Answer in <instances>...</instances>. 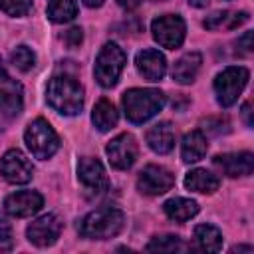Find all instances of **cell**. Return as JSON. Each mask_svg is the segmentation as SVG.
<instances>
[{"label": "cell", "instance_id": "cell-34", "mask_svg": "<svg viewBox=\"0 0 254 254\" xmlns=\"http://www.w3.org/2000/svg\"><path fill=\"white\" fill-rule=\"evenodd\" d=\"M143 0H117V4L123 8V10H135Z\"/></svg>", "mask_w": 254, "mask_h": 254}, {"label": "cell", "instance_id": "cell-4", "mask_svg": "<svg viewBox=\"0 0 254 254\" xmlns=\"http://www.w3.org/2000/svg\"><path fill=\"white\" fill-rule=\"evenodd\" d=\"M24 141L30 153L40 161L54 157L56 151L60 149V137L44 117H38L28 123L24 131Z\"/></svg>", "mask_w": 254, "mask_h": 254}, {"label": "cell", "instance_id": "cell-3", "mask_svg": "<svg viewBox=\"0 0 254 254\" xmlns=\"http://www.w3.org/2000/svg\"><path fill=\"white\" fill-rule=\"evenodd\" d=\"M125 226V214L115 206H101L87 212L79 222V234L89 240H107Z\"/></svg>", "mask_w": 254, "mask_h": 254}, {"label": "cell", "instance_id": "cell-16", "mask_svg": "<svg viewBox=\"0 0 254 254\" xmlns=\"http://www.w3.org/2000/svg\"><path fill=\"white\" fill-rule=\"evenodd\" d=\"M135 65H137V71L147 81H159L167 73V60H165V56L159 50H153V48L141 50L135 56Z\"/></svg>", "mask_w": 254, "mask_h": 254}, {"label": "cell", "instance_id": "cell-2", "mask_svg": "<svg viewBox=\"0 0 254 254\" xmlns=\"http://www.w3.org/2000/svg\"><path fill=\"white\" fill-rule=\"evenodd\" d=\"M165 103H167L165 93L153 87H131L121 97L125 117L135 125H141L151 117H155L165 107Z\"/></svg>", "mask_w": 254, "mask_h": 254}, {"label": "cell", "instance_id": "cell-23", "mask_svg": "<svg viewBox=\"0 0 254 254\" xmlns=\"http://www.w3.org/2000/svg\"><path fill=\"white\" fill-rule=\"evenodd\" d=\"M248 20V14L246 12H230V10H222V12H214L210 16L204 18L202 26L206 30H234L238 26H242L244 22Z\"/></svg>", "mask_w": 254, "mask_h": 254}, {"label": "cell", "instance_id": "cell-22", "mask_svg": "<svg viewBox=\"0 0 254 254\" xmlns=\"http://www.w3.org/2000/svg\"><path fill=\"white\" fill-rule=\"evenodd\" d=\"M91 121H93V125L101 131V133H107V131H111L115 125H117V121H119V113H117V109H115V105L109 101V99H99L97 103H95V107H93V111H91Z\"/></svg>", "mask_w": 254, "mask_h": 254}, {"label": "cell", "instance_id": "cell-6", "mask_svg": "<svg viewBox=\"0 0 254 254\" xmlns=\"http://www.w3.org/2000/svg\"><path fill=\"white\" fill-rule=\"evenodd\" d=\"M22 83L16 81L2 65L0 60V131L8 129L10 123L20 115L24 105Z\"/></svg>", "mask_w": 254, "mask_h": 254}, {"label": "cell", "instance_id": "cell-14", "mask_svg": "<svg viewBox=\"0 0 254 254\" xmlns=\"http://www.w3.org/2000/svg\"><path fill=\"white\" fill-rule=\"evenodd\" d=\"M42 206H44V196L38 190H16L8 194L4 200V210L16 218L32 216Z\"/></svg>", "mask_w": 254, "mask_h": 254}, {"label": "cell", "instance_id": "cell-18", "mask_svg": "<svg viewBox=\"0 0 254 254\" xmlns=\"http://www.w3.org/2000/svg\"><path fill=\"white\" fill-rule=\"evenodd\" d=\"M200 64H202V56L198 52H189V54H183L175 64H173V69H171V75L177 83L181 85H189L196 79L198 75V69H200Z\"/></svg>", "mask_w": 254, "mask_h": 254}, {"label": "cell", "instance_id": "cell-33", "mask_svg": "<svg viewBox=\"0 0 254 254\" xmlns=\"http://www.w3.org/2000/svg\"><path fill=\"white\" fill-rule=\"evenodd\" d=\"M12 248H14L12 236H2V234H0V252H10Z\"/></svg>", "mask_w": 254, "mask_h": 254}, {"label": "cell", "instance_id": "cell-28", "mask_svg": "<svg viewBox=\"0 0 254 254\" xmlns=\"http://www.w3.org/2000/svg\"><path fill=\"white\" fill-rule=\"evenodd\" d=\"M0 10L12 18H22L32 12L30 0H0Z\"/></svg>", "mask_w": 254, "mask_h": 254}, {"label": "cell", "instance_id": "cell-32", "mask_svg": "<svg viewBox=\"0 0 254 254\" xmlns=\"http://www.w3.org/2000/svg\"><path fill=\"white\" fill-rule=\"evenodd\" d=\"M242 117H244L246 125L252 127V105H250V101H246V103L242 105Z\"/></svg>", "mask_w": 254, "mask_h": 254}, {"label": "cell", "instance_id": "cell-11", "mask_svg": "<svg viewBox=\"0 0 254 254\" xmlns=\"http://www.w3.org/2000/svg\"><path fill=\"white\" fill-rule=\"evenodd\" d=\"M60 234H62V220L58 214H52V212L42 214L40 218L32 220L26 228L28 240L38 248L52 246L60 238Z\"/></svg>", "mask_w": 254, "mask_h": 254}, {"label": "cell", "instance_id": "cell-35", "mask_svg": "<svg viewBox=\"0 0 254 254\" xmlns=\"http://www.w3.org/2000/svg\"><path fill=\"white\" fill-rule=\"evenodd\" d=\"M81 2H83L87 8H99V6H101L105 0H81Z\"/></svg>", "mask_w": 254, "mask_h": 254}, {"label": "cell", "instance_id": "cell-31", "mask_svg": "<svg viewBox=\"0 0 254 254\" xmlns=\"http://www.w3.org/2000/svg\"><path fill=\"white\" fill-rule=\"evenodd\" d=\"M236 46L244 52V54H250L252 52V32H244L240 38H238V42H236Z\"/></svg>", "mask_w": 254, "mask_h": 254}, {"label": "cell", "instance_id": "cell-5", "mask_svg": "<svg viewBox=\"0 0 254 254\" xmlns=\"http://www.w3.org/2000/svg\"><path fill=\"white\" fill-rule=\"evenodd\" d=\"M125 64H127V56L119 48V44H115V42L103 44V48L99 50V54L95 58V65H93L95 81L101 87H113L117 83Z\"/></svg>", "mask_w": 254, "mask_h": 254}, {"label": "cell", "instance_id": "cell-21", "mask_svg": "<svg viewBox=\"0 0 254 254\" xmlns=\"http://www.w3.org/2000/svg\"><path fill=\"white\" fill-rule=\"evenodd\" d=\"M163 210H165V214L171 220H175V222H187V220H190L192 216L198 214V202L192 200V198L175 196V198H169L163 204Z\"/></svg>", "mask_w": 254, "mask_h": 254}, {"label": "cell", "instance_id": "cell-20", "mask_svg": "<svg viewBox=\"0 0 254 254\" xmlns=\"http://www.w3.org/2000/svg\"><path fill=\"white\" fill-rule=\"evenodd\" d=\"M208 151V143H206V137L200 129H194L190 133H187L183 137V143H181V157L185 163H196L200 161Z\"/></svg>", "mask_w": 254, "mask_h": 254}, {"label": "cell", "instance_id": "cell-13", "mask_svg": "<svg viewBox=\"0 0 254 254\" xmlns=\"http://www.w3.org/2000/svg\"><path fill=\"white\" fill-rule=\"evenodd\" d=\"M77 179L89 194H101L107 190V173L99 159L95 157H81L77 163Z\"/></svg>", "mask_w": 254, "mask_h": 254}, {"label": "cell", "instance_id": "cell-12", "mask_svg": "<svg viewBox=\"0 0 254 254\" xmlns=\"http://www.w3.org/2000/svg\"><path fill=\"white\" fill-rule=\"evenodd\" d=\"M173 185H175V177L163 165H147L137 177V189L149 196L163 194L171 190Z\"/></svg>", "mask_w": 254, "mask_h": 254}, {"label": "cell", "instance_id": "cell-27", "mask_svg": "<svg viewBox=\"0 0 254 254\" xmlns=\"http://www.w3.org/2000/svg\"><path fill=\"white\" fill-rule=\"evenodd\" d=\"M10 62H12V65H14L16 69H20V71H30V69L36 65V54L32 52V48H28V46L22 44V46H18V48L12 50Z\"/></svg>", "mask_w": 254, "mask_h": 254}, {"label": "cell", "instance_id": "cell-26", "mask_svg": "<svg viewBox=\"0 0 254 254\" xmlns=\"http://www.w3.org/2000/svg\"><path fill=\"white\" fill-rule=\"evenodd\" d=\"M187 246L181 242L179 236L173 234H163V236H153L151 242L147 244L149 252H177V250H185Z\"/></svg>", "mask_w": 254, "mask_h": 254}, {"label": "cell", "instance_id": "cell-15", "mask_svg": "<svg viewBox=\"0 0 254 254\" xmlns=\"http://www.w3.org/2000/svg\"><path fill=\"white\" fill-rule=\"evenodd\" d=\"M214 167L230 177V179H236V177H246L254 171V155L250 151H240V153H224V155H216L212 159Z\"/></svg>", "mask_w": 254, "mask_h": 254}, {"label": "cell", "instance_id": "cell-19", "mask_svg": "<svg viewBox=\"0 0 254 254\" xmlns=\"http://www.w3.org/2000/svg\"><path fill=\"white\" fill-rule=\"evenodd\" d=\"M185 187L192 192L212 194L220 187V179L206 169H192L185 175Z\"/></svg>", "mask_w": 254, "mask_h": 254}, {"label": "cell", "instance_id": "cell-30", "mask_svg": "<svg viewBox=\"0 0 254 254\" xmlns=\"http://www.w3.org/2000/svg\"><path fill=\"white\" fill-rule=\"evenodd\" d=\"M64 42H65L69 48H77V46L83 42V30L77 28V26L69 28V30L64 34Z\"/></svg>", "mask_w": 254, "mask_h": 254}, {"label": "cell", "instance_id": "cell-1", "mask_svg": "<svg viewBox=\"0 0 254 254\" xmlns=\"http://www.w3.org/2000/svg\"><path fill=\"white\" fill-rule=\"evenodd\" d=\"M83 87L71 73H58L46 85L48 105L62 115H77L83 109Z\"/></svg>", "mask_w": 254, "mask_h": 254}, {"label": "cell", "instance_id": "cell-25", "mask_svg": "<svg viewBox=\"0 0 254 254\" xmlns=\"http://www.w3.org/2000/svg\"><path fill=\"white\" fill-rule=\"evenodd\" d=\"M46 14L54 24L71 22L77 16V2L75 0H50Z\"/></svg>", "mask_w": 254, "mask_h": 254}, {"label": "cell", "instance_id": "cell-9", "mask_svg": "<svg viewBox=\"0 0 254 254\" xmlns=\"http://www.w3.org/2000/svg\"><path fill=\"white\" fill-rule=\"evenodd\" d=\"M0 173L10 185H26L34 177V167L20 149H8L0 159Z\"/></svg>", "mask_w": 254, "mask_h": 254}, {"label": "cell", "instance_id": "cell-24", "mask_svg": "<svg viewBox=\"0 0 254 254\" xmlns=\"http://www.w3.org/2000/svg\"><path fill=\"white\" fill-rule=\"evenodd\" d=\"M194 242L204 252H218L222 248V232L212 224L194 226Z\"/></svg>", "mask_w": 254, "mask_h": 254}, {"label": "cell", "instance_id": "cell-8", "mask_svg": "<svg viewBox=\"0 0 254 254\" xmlns=\"http://www.w3.org/2000/svg\"><path fill=\"white\" fill-rule=\"evenodd\" d=\"M151 34L161 48H181L187 36V24L179 14H163L151 22Z\"/></svg>", "mask_w": 254, "mask_h": 254}, {"label": "cell", "instance_id": "cell-7", "mask_svg": "<svg viewBox=\"0 0 254 254\" xmlns=\"http://www.w3.org/2000/svg\"><path fill=\"white\" fill-rule=\"evenodd\" d=\"M250 77V71L242 65H228L214 77V93L216 101L222 107H230L236 103L238 95L246 87Z\"/></svg>", "mask_w": 254, "mask_h": 254}, {"label": "cell", "instance_id": "cell-36", "mask_svg": "<svg viewBox=\"0 0 254 254\" xmlns=\"http://www.w3.org/2000/svg\"><path fill=\"white\" fill-rule=\"evenodd\" d=\"M208 2L210 0H189V4L194 8H204V6H208Z\"/></svg>", "mask_w": 254, "mask_h": 254}, {"label": "cell", "instance_id": "cell-37", "mask_svg": "<svg viewBox=\"0 0 254 254\" xmlns=\"http://www.w3.org/2000/svg\"><path fill=\"white\" fill-rule=\"evenodd\" d=\"M155 2H159V0H155Z\"/></svg>", "mask_w": 254, "mask_h": 254}, {"label": "cell", "instance_id": "cell-10", "mask_svg": "<svg viewBox=\"0 0 254 254\" xmlns=\"http://www.w3.org/2000/svg\"><path fill=\"white\" fill-rule=\"evenodd\" d=\"M105 153L109 157V163L119 169V171H127L135 165L137 157H139V147H137V141L131 133H121L117 137H113L107 147H105Z\"/></svg>", "mask_w": 254, "mask_h": 254}, {"label": "cell", "instance_id": "cell-17", "mask_svg": "<svg viewBox=\"0 0 254 254\" xmlns=\"http://www.w3.org/2000/svg\"><path fill=\"white\" fill-rule=\"evenodd\" d=\"M145 139H147V145L151 147V151H155L157 155H167L175 147V129L169 121H161V123H155L153 127H149Z\"/></svg>", "mask_w": 254, "mask_h": 254}, {"label": "cell", "instance_id": "cell-29", "mask_svg": "<svg viewBox=\"0 0 254 254\" xmlns=\"http://www.w3.org/2000/svg\"><path fill=\"white\" fill-rule=\"evenodd\" d=\"M202 129L210 135H222L230 131V123L226 117H208L202 121Z\"/></svg>", "mask_w": 254, "mask_h": 254}]
</instances>
